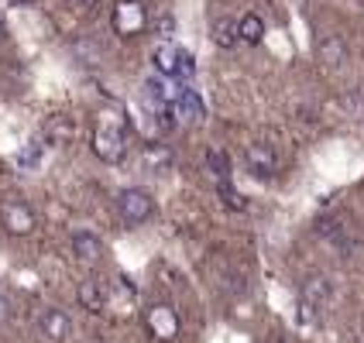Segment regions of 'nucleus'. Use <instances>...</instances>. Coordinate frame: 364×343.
Here are the masks:
<instances>
[{"label":"nucleus","mask_w":364,"mask_h":343,"mask_svg":"<svg viewBox=\"0 0 364 343\" xmlns=\"http://www.w3.org/2000/svg\"><path fill=\"white\" fill-rule=\"evenodd\" d=\"M244 165H247V172L251 175H258V179H268V175H275V168H279V155H275V148L272 144H247L244 148Z\"/></svg>","instance_id":"obj_8"},{"label":"nucleus","mask_w":364,"mask_h":343,"mask_svg":"<svg viewBox=\"0 0 364 343\" xmlns=\"http://www.w3.org/2000/svg\"><path fill=\"white\" fill-rule=\"evenodd\" d=\"M117 213H121V220L127 227H141L144 220H151L155 200L141 185H127V189H121V196H117Z\"/></svg>","instance_id":"obj_2"},{"label":"nucleus","mask_w":364,"mask_h":343,"mask_svg":"<svg viewBox=\"0 0 364 343\" xmlns=\"http://www.w3.org/2000/svg\"><path fill=\"white\" fill-rule=\"evenodd\" d=\"M73 254L82 264H97L103 258V241L97 234H90V230H76L73 234Z\"/></svg>","instance_id":"obj_11"},{"label":"nucleus","mask_w":364,"mask_h":343,"mask_svg":"<svg viewBox=\"0 0 364 343\" xmlns=\"http://www.w3.org/2000/svg\"><path fill=\"white\" fill-rule=\"evenodd\" d=\"M93 155L107 165H117L127 155V127L117 117H100L93 127Z\"/></svg>","instance_id":"obj_1"},{"label":"nucleus","mask_w":364,"mask_h":343,"mask_svg":"<svg viewBox=\"0 0 364 343\" xmlns=\"http://www.w3.org/2000/svg\"><path fill=\"white\" fill-rule=\"evenodd\" d=\"M110 24L121 38H138L144 28H148V14H144L141 0H121L110 14Z\"/></svg>","instance_id":"obj_5"},{"label":"nucleus","mask_w":364,"mask_h":343,"mask_svg":"<svg viewBox=\"0 0 364 343\" xmlns=\"http://www.w3.org/2000/svg\"><path fill=\"white\" fill-rule=\"evenodd\" d=\"M41 151H45V144H41V141H28L18 151V165H21V168H38V165H41Z\"/></svg>","instance_id":"obj_18"},{"label":"nucleus","mask_w":364,"mask_h":343,"mask_svg":"<svg viewBox=\"0 0 364 343\" xmlns=\"http://www.w3.org/2000/svg\"><path fill=\"white\" fill-rule=\"evenodd\" d=\"M151 65H155V72H159V76H176V69H179V45H176V41H162V45H155V52H151Z\"/></svg>","instance_id":"obj_12"},{"label":"nucleus","mask_w":364,"mask_h":343,"mask_svg":"<svg viewBox=\"0 0 364 343\" xmlns=\"http://www.w3.org/2000/svg\"><path fill=\"white\" fill-rule=\"evenodd\" d=\"M344 55H347V45L337 38V35H330V38L320 41V62H323V65L337 69V65L344 62Z\"/></svg>","instance_id":"obj_15"},{"label":"nucleus","mask_w":364,"mask_h":343,"mask_svg":"<svg viewBox=\"0 0 364 343\" xmlns=\"http://www.w3.org/2000/svg\"><path fill=\"white\" fill-rule=\"evenodd\" d=\"M196 76V59H193V52H186V48H179V69H176V80L189 82Z\"/></svg>","instance_id":"obj_20"},{"label":"nucleus","mask_w":364,"mask_h":343,"mask_svg":"<svg viewBox=\"0 0 364 343\" xmlns=\"http://www.w3.org/2000/svg\"><path fill=\"white\" fill-rule=\"evenodd\" d=\"M168 117H176V124L182 127H200L206 121V107H203L200 93L193 86H179L176 100L168 103Z\"/></svg>","instance_id":"obj_4"},{"label":"nucleus","mask_w":364,"mask_h":343,"mask_svg":"<svg viewBox=\"0 0 364 343\" xmlns=\"http://www.w3.org/2000/svg\"><path fill=\"white\" fill-rule=\"evenodd\" d=\"M144 330H148L159 343H172L182 330V320H179V312H176V305L151 303L144 309Z\"/></svg>","instance_id":"obj_3"},{"label":"nucleus","mask_w":364,"mask_h":343,"mask_svg":"<svg viewBox=\"0 0 364 343\" xmlns=\"http://www.w3.org/2000/svg\"><path fill=\"white\" fill-rule=\"evenodd\" d=\"M206 168H210V172H213L220 182L230 179V158L223 155L220 148H210V151H206Z\"/></svg>","instance_id":"obj_17"},{"label":"nucleus","mask_w":364,"mask_h":343,"mask_svg":"<svg viewBox=\"0 0 364 343\" xmlns=\"http://www.w3.org/2000/svg\"><path fill=\"white\" fill-rule=\"evenodd\" d=\"M35 209L28 206L24 200H4L0 202V227L7 230V234H14V237H28L31 230H35Z\"/></svg>","instance_id":"obj_6"},{"label":"nucleus","mask_w":364,"mask_h":343,"mask_svg":"<svg viewBox=\"0 0 364 343\" xmlns=\"http://www.w3.org/2000/svg\"><path fill=\"white\" fill-rule=\"evenodd\" d=\"M262 38H264V21L258 14H244L237 21V41H244V45H262Z\"/></svg>","instance_id":"obj_14"},{"label":"nucleus","mask_w":364,"mask_h":343,"mask_svg":"<svg viewBox=\"0 0 364 343\" xmlns=\"http://www.w3.org/2000/svg\"><path fill=\"white\" fill-rule=\"evenodd\" d=\"M73 4H76V7H80V11H93V7H97V4H100V0H73Z\"/></svg>","instance_id":"obj_22"},{"label":"nucleus","mask_w":364,"mask_h":343,"mask_svg":"<svg viewBox=\"0 0 364 343\" xmlns=\"http://www.w3.org/2000/svg\"><path fill=\"white\" fill-rule=\"evenodd\" d=\"M41 337L45 340H52V343H62V340H69L73 337V320H69V312L65 309H45L41 312Z\"/></svg>","instance_id":"obj_10"},{"label":"nucleus","mask_w":364,"mask_h":343,"mask_svg":"<svg viewBox=\"0 0 364 343\" xmlns=\"http://www.w3.org/2000/svg\"><path fill=\"white\" fill-rule=\"evenodd\" d=\"M217 192H220V200H223V206H227V209H244V206H247L244 192H241V189H234V185H230V179L220 182V185H217Z\"/></svg>","instance_id":"obj_19"},{"label":"nucleus","mask_w":364,"mask_h":343,"mask_svg":"<svg viewBox=\"0 0 364 343\" xmlns=\"http://www.w3.org/2000/svg\"><path fill=\"white\" fill-rule=\"evenodd\" d=\"M326 303H330V282H326V278H309V282L303 285V303H299L303 323H320Z\"/></svg>","instance_id":"obj_7"},{"label":"nucleus","mask_w":364,"mask_h":343,"mask_svg":"<svg viewBox=\"0 0 364 343\" xmlns=\"http://www.w3.org/2000/svg\"><path fill=\"white\" fill-rule=\"evenodd\" d=\"M76 299H80V305L86 309V312H103L107 309V299H110V285L107 282H100V278H82L80 282V288H76Z\"/></svg>","instance_id":"obj_9"},{"label":"nucleus","mask_w":364,"mask_h":343,"mask_svg":"<svg viewBox=\"0 0 364 343\" xmlns=\"http://www.w3.org/2000/svg\"><path fill=\"white\" fill-rule=\"evenodd\" d=\"M213 41L220 48H237V21H230V18L213 21Z\"/></svg>","instance_id":"obj_16"},{"label":"nucleus","mask_w":364,"mask_h":343,"mask_svg":"<svg viewBox=\"0 0 364 343\" xmlns=\"http://www.w3.org/2000/svg\"><path fill=\"white\" fill-rule=\"evenodd\" d=\"M11 320V303H7V295H0V326Z\"/></svg>","instance_id":"obj_21"},{"label":"nucleus","mask_w":364,"mask_h":343,"mask_svg":"<svg viewBox=\"0 0 364 343\" xmlns=\"http://www.w3.org/2000/svg\"><path fill=\"white\" fill-rule=\"evenodd\" d=\"M7 41V24H4V18H0V45Z\"/></svg>","instance_id":"obj_23"},{"label":"nucleus","mask_w":364,"mask_h":343,"mask_svg":"<svg viewBox=\"0 0 364 343\" xmlns=\"http://www.w3.org/2000/svg\"><path fill=\"white\" fill-rule=\"evenodd\" d=\"M76 138V124L69 121V117H52V121L45 124V141L48 144H69Z\"/></svg>","instance_id":"obj_13"}]
</instances>
